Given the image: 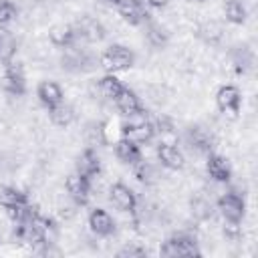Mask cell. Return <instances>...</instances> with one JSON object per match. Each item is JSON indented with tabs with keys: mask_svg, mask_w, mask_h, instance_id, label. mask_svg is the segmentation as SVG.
<instances>
[{
	"mask_svg": "<svg viewBox=\"0 0 258 258\" xmlns=\"http://www.w3.org/2000/svg\"><path fill=\"white\" fill-rule=\"evenodd\" d=\"M137 56L135 52L125 46V44H111L107 46L101 56H99V67H103L109 75H115V73H123V71H129L133 64H135Z\"/></svg>",
	"mask_w": 258,
	"mask_h": 258,
	"instance_id": "obj_1",
	"label": "cell"
},
{
	"mask_svg": "<svg viewBox=\"0 0 258 258\" xmlns=\"http://www.w3.org/2000/svg\"><path fill=\"white\" fill-rule=\"evenodd\" d=\"M60 67H62V71L75 73V75L91 73V71H95V69L99 67V58H97L91 50L73 44V46H69V48H62Z\"/></svg>",
	"mask_w": 258,
	"mask_h": 258,
	"instance_id": "obj_2",
	"label": "cell"
},
{
	"mask_svg": "<svg viewBox=\"0 0 258 258\" xmlns=\"http://www.w3.org/2000/svg\"><path fill=\"white\" fill-rule=\"evenodd\" d=\"M159 254L167 256V258H175V256H202L196 238L189 236V234H183V232L169 236L159 246Z\"/></svg>",
	"mask_w": 258,
	"mask_h": 258,
	"instance_id": "obj_3",
	"label": "cell"
},
{
	"mask_svg": "<svg viewBox=\"0 0 258 258\" xmlns=\"http://www.w3.org/2000/svg\"><path fill=\"white\" fill-rule=\"evenodd\" d=\"M73 26H75V32H77V40H83L87 44H97V42L105 40V36H107L105 24L99 18L89 16V14L79 16L73 22Z\"/></svg>",
	"mask_w": 258,
	"mask_h": 258,
	"instance_id": "obj_4",
	"label": "cell"
},
{
	"mask_svg": "<svg viewBox=\"0 0 258 258\" xmlns=\"http://www.w3.org/2000/svg\"><path fill=\"white\" fill-rule=\"evenodd\" d=\"M218 210L230 224H242L246 216V200L238 191H226L218 198Z\"/></svg>",
	"mask_w": 258,
	"mask_h": 258,
	"instance_id": "obj_5",
	"label": "cell"
},
{
	"mask_svg": "<svg viewBox=\"0 0 258 258\" xmlns=\"http://www.w3.org/2000/svg\"><path fill=\"white\" fill-rule=\"evenodd\" d=\"M2 91L12 97H22L26 93V75L20 62H8L2 75Z\"/></svg>",
	"mask_w": 258,
	"mask_h": 258,
	"instance_id": "obj_6",
	"label": "cell"
},
{
	"mask_svg": "<svg viewBox=\"0 0 258 258\" xmlns=\"http://www.w3.org/2000/svg\"><path fill=\"white\" fill-rule=\"evenodd\" d=\"M216 105L218 111L230 117H238L240 107H242V93L236 85H222L216 91Z\"/></svg>",
	"mask_w": 258,
	"mask_h": 258,
	"instance_id": "obj_7",
	"label": "cell"
},
{
	"mask_svg": "<svg viewBox=\"0 0 258 258\" xmlns=\"http://www.w3.org/2000/svg\"><path fill=\"white\" fill-rule=\"evenodd\" d=\"M155 155H157V163L169 171H179L185 167L183 151L171 141H159V145L155 147Z\"/></svg>",
	"mask_w": 258,
	"mask_h": 258,
	"instance_id": "obj_8",
	"label": "cell"
},
{
	"mask_svg": "<svg viewBox=\"0 0 258 258\" xmlns=\"http://www.w3.org/2000/svg\"><path fill=\"white\" fill-rule=\"evenodd\" d=\"M183 139H185V143H187L194 151L204 153V155L212 153L214 147H216V139H214V135H212L208 129L200 127V125H191V127H187Z\"/></svg>",
	"mask_w": 258,
	"mask_h": 258,
	"instance_id": "obj_9",
	"label": "cell"
},
{
	"mask_svg": "<svg viewBox=\"0 0 258 258\" xmlns=\"http://www.w3.org/2000/svg\"><path fill=\"white\" fill-rule=\"evenodd\" d=\"M64 187H67V194L69 198L77 204V206H87L89 204V198H91V179L83 177L81 173H71L67 179H64Z\"/></svg>",
	"mask_w": 258,
	"mask_h": 258,
	"instance_id": "obj_10",
	"label": "cell"
},
{
	"mask_svg": "<svg viewBox=\"0 0 258 258\" xmlns=\"http://www.w3.org/2000/svg\"><path fill=\"white\" fill-rule=\"evenodd\" d=\"M117 12H119V16H121L127 24H131V26H141V24H145V22L151 20L149 8L141 6V4L135 2V0H121V4L117 6Z\"/></svg>",
	"mask_w": 258,
	"mask_h": 258,
	"instance_id": "obj_11",
	"label": "cell"
},
{
	"mask_svg": "<svg viewBox=\"0 0 258 258\" xmlns=\"http://www.w3.org/2000/svg\"><path fill=\"white\" fill-rule=\"evenodd\" d=\"M75 171L81 173L87 179H93V177H97L101 173V157L95 151V147L87 145L81 151V155L77 157V163H75Z\"/></svg>",
	"mask_w": 258,
	"mask_h": 258,
	"instance_id": "obj_12",
	"label": "cell"
},
{
	"mask_svg": "<svg viewBox=\"0 0 258 258\" xmlns=\"http://www.w3.org/2000/svg\"><path fill=\"white\" fill-rule=\"evenodd\" d=\"M109 200H111V204H113L117 210H121V212H133L135 206H137V196H135L133 189H131L127 183H123V181H115V183L111 185V189H109Z\"/></svg>",
	"mask_w": 258,
	"mask_h": 258,
	"instance_id": "obj_13",
	"label": "cell"
},
{
	"mask_svg": "<svg viewBox=\"0 0 258 258\" xmlns=\"http://www.w3.org/2000/svg\"><path fill=\"white\" fill-rule=\"evenodd\" d=\"M89 228L99 238H109L115 234V220L103 208H93L89 214Z\"/></svg>",
	"mask_w": 258,
	"mask_h": 258,
	"instance_id": "obj_14",
	"label": "cell"
},
{
	"mask_svg": "<svg viewBox=\"0 0 258 258\" xmlns=\"http://www.w3.org/2000/svg\"><path fill=\"white\" fill-rule=\"evenodd\" d=\"M206 171L208 175L218 181V183H228L232 179V167L228 163V159L224 155H218V153H208V159H206Z\"/></svg>",
	"mask_w": 258,
	"mask_h": 258,
	"instance_id": "obj_15",
	"label": "cell"
},
{
	"mask_svg": "<svg viewBox=\"0 0 258 258\" xmlns=\"http://www.w3.org/2000/svg\"><path fill=\"white\" fill-rule=\"evenodd\" d=\"M36 97L44 109L56 107L58 103L64 101V93L56 81H40L36 87Z\"/></svg>",
	"mask_w": 258,
	"mask_h": 258,
	"instance_id": "obj_16",
	"label": "cell"
},
{
	"mask_svg": "<svg viewBox=\"0 0 258 258\" xmlns=\"http://www.w3.org/2000/svg\"><path fill=\"white\" fill-rule=\"evenodd\" d=\"M115 155H117V159L119 161H123L125 165H135V163H139L141 159H143V153H141V145H137L135 141H131V139H127V137H119L117 141H115Z\"/></svg>",
	"mask_w": 258,
	"mask_h": 258,
	"instance_id": "obj_17",
	"label": "cell"
},
{
	"mask_svg": "<svg viewBox=\"0 0 258 258\" xmlns=\"http://www.w3.org/2000/svg\"><path fill=\"white\" fill-rule=\"evenodd\" d=\"M48 40L52 46L56 48H69L73 44H77V32H75V26L69 24V22H60V24H54L48 28Z\"/></svg>",
	"mask_w": 258,
	"mask_h": 258,
	"instance_id": "obj_18",
	"label": "cell"
},
{
	"mask_svg": "<svg viewBox=\"0 0 258 258\" xmlns=\"http://www.w3.org/2000/svg\"><path fill=\"white\" fill-rule=\"evenodd\" d=\"M169 38H171V34L163 24H159L155 20L145 22V40L151 48H165L169 44Z\"/></svg>",
	"mask_w": 258,
	"mask_h": 258,
	"instance_id": "obj_19",
	"label": "cell"
},
{
	"mask_svg": "<svg viewBox=\"0 0 258 258\" xmlns=\"http://www.w3.org/2000/svg\"><path fill=\"white\" fill-rule=\"evenodd\" d=\"M113 103H115V107L119 109V113H121L123 117L131 115V113H135L137 109H141V107H143V105H141V101H139V97L135 95V91H133V89H129V87H123V89H121V93L113 99Z\"/></svg>",
	"mask_w": 258,
	"mask_h": 258,
	"instance_id": "obj_20",
	"label": "cell"
},
{
	"mask_svg": "<svg viewBox=\"0 0 258 258\" xmlns=\"http://www.w3.org/2000/svg\"><path fill=\"white\" fill-rule=\"evenodd\" d=\"M198 36L206 44L218 46L222 42V38H224V26L220 22H216V20H206V22H202L198 26Z\"/></svg>",
	"mask_w": 258,
	"mask_h": 258,
	"instance_id": "obj_21",
	"label": "cell"
},
{
	"mask_svg": "<svg viewBox=\"0 0 258 258\" xmlns=\"http://www.w3.org/2000/svg\"><path fill=\"white\" fill-rule=\"evenodd\" d=\"M46 111H48V121L54 127H69L75 121V109H73V105H69L64 101L58 103L56 107L46 109Z\"/></svg>",
	"mask_w": 258,
	"mask_h": 258,
	"instance_id": "obj_22",
	"label": "cell"
},
{
	"mask_svg": "<svg viewBox=\"0 0 258 258\" xmlns=\"http://www.w3.org/2000/svg\"><path fill=\"white\" fill-rule=\"evenodd\" d=\"M16 50H18V42L14 34L6 28H0V64L6 67L8 62H12L16 56Z\"/></svg>",
	"mask_w": 258,
	"mask_h": 258,
	"instance_id": "obj_23",
	"label": "cell"
},
{
	"mask_svg": "<svg viewBox=\"0 0 258 258\" xmlns=\"http://www.w3.org/2000/svg\"><path fill=\"white\" fill-rule=\"evenodd\" d=\"M230 58H232V64H234V71L238 75H246L252 64H254V52L248 48V46H236L232 52H230Z\"/></svg>",
	"mask_w": 258,
	"mask_h": 258,
	"instance_id": "obj_24",
	"label": "cell"
},
{
	"mask_svg": "<svg viewBox=\"0 0 258 258\" xmlns=\"http://www.w3.org/2000/svg\"><path fill=\"white\" fill-rule=\"evenodd\" d=\"M224 18L230 24L242 26L248 20V10H246L244 2L242 0H226L224 2Z\"/></svg>",
	"mask_w": 258,
	"mask_h": 258,
	"instance_id": "obj_25",
	"label": "cell"
},
{
	"mask_svg": "<svg viewBox=\"0 0 258 258\" xmlns=\"http://www.w3.org/2000/svg\"><path fill=\"white\" fill-rule=\"evenodd\" d=\"M133 173H135V177H137L141 183H145V185H151V183H155V181L159 179L157 167H155L151 161H147V159H141L139 163H135V165H133Z\"/></svg>",
	"mask_w": 258,
	"mask_h": 258,
	"instance_id": "obj_26",
	"label": "cell"
},
{
	"mask_svg": "<svg viewBox=\"0 0 258 258\" xmlns=\"http://www.w3.org/2000/svg\"><path fill=\"white\" fill-rule=\"evenodd\" d=\"M28 204V198L24 191H20L18 187L12 185H2L0 187V206L2 208H10V206H24Z\"/></svg>",
	"mask_w": 258,
	"mask_h": 258,
	"instance_id": "obj_27",
	"label": "cell"
},
{
	"mask_svg": "<svg viewBox=\"0 0 258 258\" xmlns=\"http://www.w3.org/2000/svg\"><path fill=\"white\" fill-rule=\"evenodd\" d=\"M123 87H125V85H123L115 75H109V73L99 81V93H101L105 99H109V101H113V99L121 93Z\"/></svg>",
	"mask_w": 258,
	"mask_h": 258,
	"instance_id": "obj_28",
	"label": "cell"
},
{
	"mask_svg": "<svg viewBox=\"0 0 258 258\" xmlns=\"http://www.w3.org/2000/svg\"><path fill=\"white\" fill-rule=\"evenodd\" d=\"M105 125L101 121H91L87 123V129H85V139H87V145L89 147H97V145H103L107 139H105Z\"/></svg>",
	"mask_w": 258,
	"mask_h": 258,
	"instance_id": "obj_29",
	"label": "cell"
},
{
	"mask_svg": "<svg viewBox=\"0 0 258 258\" xmlns=\"http://www.w3.org/2000/svg\"><path fill=\"white\" fill-rule=\"evenodd\" d=\"M18 16V8L14 2L10 0H0V26H6L10 22H14Z\"/></svg>",
	"mask_w": 258,
	"mask_h": 258,
	"instance_id": "obj_30",
	"label": "cell"
},
{
	"mask_svg": "<svg viewBox=\"0 0 258 258\" xmlns=\"http://www.w3.org/2000/svg\"><path fill=\"white\" fill-rule=\"evenodd\" d=\"M119 258H139V256H147V248L137 244V242H131V244H125L119 252H117Z\"/></svg>",
	"mask_w": 258,
	"mask_h": 258,
	"instance_id": "obj_31",
	"label": "cell"
},
{
	"mask_svg": "<svg viewBox=\"0 0 258 258\" xmlns=\"http://www.w3.org/2000/svg\"><path fill=\"white\" fill-rule=\"evenodd\" d=\"M135 2H139L145 8H163V6H167V0H135Z\"/></svg>",
	"mask_w": 258,
	"mask_h": 258,
	"instance_id": "obj_32",
	"label": "cell"
},
{
	"mask_svg": "<svg viewBox=\"0 0 258 258\" xmlns=\"http://www.w3.org/2000/svg\"><path fill=\"white\" fill-rule=\"evenodd\" d=\"M105 6H111V8H117L121 4V0H101Z\"/></svg>",
	"mask_w": 258,
	"mask_h": 258,
	"instance_id": "obj_33",
	"label": "cell"
},
{
	"mask_svg": "<svg viewBox=\"0 0 258 258\" xmlns=\"http://www.w3.org/2000/svg\"><path fill=\"white\" fill-rule=\"evenodd\" d=\"M183 2H187V4H204L206 0H183Z\"/></svg>",
	"mask_w": 258,
	"mask_h": 258,
	"instance_id": "obj_34",
	"label": "cell"
}]
</instances>
